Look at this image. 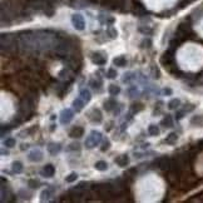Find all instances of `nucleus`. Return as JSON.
Masks as SVG:
<instances>
[{
	"instance_id": "1",
	"label": "nucleus",
	"mask_w": 203,
	"mask_h": 203,
	"mask_svg": "<svg viewBox=\"0 0 203 203\" xmlns=\"http://www.w3.org/2000/svg\"><path fill=\"white\" fill-rule=\"evenodd\" d=\"M16 47V40L13 34H2V49L6 52H13Z\"/></svg>"
},
{
	"instance_id": "17",
	"label": "nucleus",
	"mask_w": 203,
	"mask_h": 203,
	"mask_svg": "<svg viewBox=\"0 0 203 203\" xmlns=\"http://www.w3.org/2000/svg\"><path fill=\"white\" fill-rule=\"evenodd\" d=\"M113 64H114V65H117V66L123 68V66H125V65H127V59H125V56H124V55H119V56L114 58Z\"/></svg>"
},
{
	"instance_id": "31",
	"label": "nucleus",
	"mask_w": 203,
	"mask_h": 203,
	"mask_svg": "<svg viewBox=\"0 0 203 203\" xmlns=\"http://www.w3.org/2000/svg\"><path fill=\"white\" fill-rule=\"evenodd\" d=\"M127 93H128V95L132 97V98H133V97H137V95L139 94V92H138L137 87H130V88H128Z\"/></svg>"
},
{
	"instance_id": "8",
	"label": "nucleus",
	"mask_w": 203,
	"mask_h": 203,
	"mask_svg": "<svg viewBox=\"0 0 203 203\" xmlns=\"http://www.w3.org/2000/svg\"><path fill=\"white\" fill-rule=\"evenodd\" d=\"M90 59H92V62L94 63V64H97V65H104V64L107 63L105 56L102 54V53H99V52L92 53V54H90Z\"/></svg>"
},
{
	"instance_id": "5",
	"label": "nucleus",
	"mask_w": 203,
	"mask_h": 203,
	"mask_svg": "<svg viewBox=\"0 0 203 203\" xmlns=\"http://www.w3.org/2000/svg\"><path fill=\"white\" fill-rule=\"evenodd\" d=\"M72 23H73V27L77 30H84V28H85V21H84L82 14H73Z\"/></svg>"
},
{
	"instance_id": "23",
	"label": "nucleus",
	"mask_w": 203,
	"mask_h": 203,
	"mask_svg": "<svg viewBox=\"0 0 203 203\" xmlns=\"http://www.w3.org/2000/svg\"><path fill=\"white\" fill-rule=\"evenodd\" d=\"M80 98L85 102V103H89L90 99H92V95H90V92L87 90V89H82L80 92Z\"/></svg>"
},
{
	"instance_id": "21",
	"label": "nucleus",
	"mask_w": 203,
	"mask_h": 203,
	"mask_svg": "<svg viewBox=\"0 0 203 203\" xmlns=\"http://www.w3.org/2000/svg\"><path fill=\"white\" fill-rule=\"evenodd\" d=\"M108 92H109V94L111 95H118L121 93V88L118 87V85H115V84H111V85L108 87Z\"/></svg>"
},
{
	"instance_id": "19",
	"label": "nucleus",
	"mask_w": 203,
	"mask_h": 203,
	"mask_svg": "<svg viewBox=\"0 0 203 203\" xmlns=\"http://www.w3.org/2000/svg\"><path fill=\"white\" fill-rule=\"evenodd\" d=\"M160 124H162L163 127H166V128H172L173 127V119H172V117L171 115H166L162 122H160Z\"/></svg>"
},
{
	"instance_id": "10",
	"label": "nucleus",
	"mask_w": 203,
	"mask_h": 203,
	"mask_svg": "<svg viewBox=\"0 0 203 203\" xmlns=\"http://www.w3.org/2000/svg\"><path fill=\"white\" fill-rule=\"evenodd\" d=\"M83 134H84V129H83V127H73V128L70 129L69 132V137L70 138H80L83 137Z\"/></svg>"
},
{
	"instance_id": "15",
	"label": "nucleus",
	"mask_w": 203,
	"mask_h": 203,
	"mask_svg": "<svg viewBox=\"0 0 203 203\" xmlns=\"http://www.w3.org/2000/svg\"><path fill=\"white\" fill-rule=\"evenodd\" d=\"M117 100L115 99H113V98H111V99H107L105 102H104V109L107 112H112L114 108H117Z\"/></svg>"
},
{
	"instance_id": "22",
	"label": "nucleus",
	"mask_w": 203,
	"mask_h": 203,
	"mask_svg": "<svg viewBox=\"0 0 203 203\" xmlns=\"http://www.w3.org/2000/svg\"><path fill=\"white\" fill-rule=\"evenodd\" d=\"M95 169L97 171H100V172H104V171H107L108 169V163L107 162H104V160H99V162H97L95 163Z\"/></svg>"
},
{
	"instance_id": "20",
	"label": "nucleus",
	"mask_w": 203,
	"mask_h": 203,
	"mask_svg": "<svg viewBox=\"0 0 203 203\" xmlns=\"http://www.w3.org/2000/svg\"><path fill=\"white\" fill-rule=\"evenodd\" d=\"M11 169H13V172H14V173L20 174V173H23V171H24V167H23V164H21L20 162H13V164H11Z\"/></svg>"
},
{
	"instance_id": "9",
	"label": "nucleus",
	"mask_w": 203,
	"mask_h": 203,
	"mask_svg": "<svg viewBox=\"0 0 203 203\" xmlns=\"http://www.w3.org/2000/svg\"><path fill=\"white\" fill-rule=\"evenodd\" d=\"M43 152H41L40 149H33L29 156H28V159L30 160V162H40L41 159H43Z\"/></svg>"
},
{
	"instance_id": "25",
	"label": "nucleus",
	"mask_w": 203,
	"mask_h": 203,
	"mask_svg": "<svg viewBox=\"0 0 203 203\" xmlns=\"http://www.w3.org/2000/svg\"><path fill=\"white\" fill-rule=\"evenodd\" d=\"M148 133H149L150 135H153V137H156V135H158L160 132H159V128H158L157 125L150 124V125L148 127Z\"/></svg>"
},
{
	"instance_id": "29",
	"label": "nucleus",
	"mask_w": 203,
	"mask_h": 203,
	"mask_svg": "<svg viewBox=\"0 0 203 203\" xmlns=\"http://www.w3.org/2000/svg\"><path fill=\"white\" fill-rule=\"evenodd\" d=\"M181 105V100L179 99H172L171 102L168 103V108L169 109H176Z\"/></svg>"
},
{
	"instance_id": "26",
	"label": "nucleus",
	"mask_w": 203,
	"mask_h": 203,
	"mask_svg": "<svg viewBox=\"0 0 203 203\" xmlns=\"http://www.w3.org/2000/svg\"><path fill=\"white\" fill-rule=\"evenodd\" d=\"M50 196H52V191H50V189H44L40 194V201L45 202V201H48L50 198Z\"/></svg>"
},
{
	"instance_id": "13",
	"label": "nucleus",
	"mask_w": 203,
	"mask_h": 203,
	"mask_svg": "<svg viewBox=\"0 0 203 203\" xmlns=\"http://www.w3.org/2000/svg\"><path fill=\"white\" fill-rule=\"evenodd\" d=\"M47 148H48L49 153L53 154V156L58 154L59 152H60V149H62V147H60V144H59V143H49Z\"/></svg>"
},
{
	"instance_id": "40",
	"label": "nucleus",
	"mask_w": 203,
	"mask_h": 203,
	"mask_svg": "<svg viewBox=\"0 0 203 203\" xmlns=\"http://www.w3.org/2000/svg\"><path fill=\"white\" fill-rule=\"evenodd\" d=\"M184 114H185V112H184V111H179V112H177V114H176L177 121H181L182 118L184 117Z\"/></svg>"
},
{
	"instance_id": "16",
	"label": "nucleus",
	"mask_w": 203,
	"mask_h": 203,
	"mask_svg": "<svg viewBox=\"0 0 203 203\" xmlns=\"http://www.w3.org/2000/svg\"><path fill=\"white\" fill-rule=\"evenodd\" d=\"M84 104H85V102H84L80 97L73 100V107H74V109H75L77 112H80V111H82L83 107H84Z\"/></svg>"
},
{
	"instance_id": "7",
	"label": "nucleus",
	"mask_w": 203,
	"mask_h": 203,
	"mask_svg": "<svg viewBox=\"0 0 203 203\" xmlns=\"http://www.w3.org/2000/svg\"><path fill=\"white\" fill-rule=\"evenodd\" d=\"M88 118H89V121L93 122V123H100L102 121H103V115H102L100 111L97 108H93L89 111L88 113Z\"/></svg>"
},
{
	"instance_id": "36",
	"label": "nucleus",
	"mask_w": 203,
	"mask_h": 203,
	"mask_svg": "<svg viewBox=\"0 0 203 203\" xmlns=\"http://www.w3.org/2000/svg\"><path fill=\"white\" fill-rule=\"evenodd\" d=\"M66 149L68 150H79L80 149V144H79V143H73V144H70Z\"/></svg>"
},
{
	"instance_id": "6",
	"label": "nucleus",
	"mask_w": 203,
	"mask_h": 203,
	"mask_svg": "<svg viewBox=\"0 0 203 203\" xmlns=\"http://www.w3.org/2000/svg\"><path fill=\"white\" fill-rule=\"evenodd\" d=\"M74 118V113H73V111L72 109H63L62 111V113H60V123L62 124H69L70 122H72V119Z\"/></svg>"
},
{
	"instance_id": "39",
	"label": "nucleus",
	"mask_w": 203,
	"mask_h": 203,
	"mask_svg": "<svg viewBox=\"0 0 203 203\" xmlns=\"http://www.w3.org/2000/svg\"><path fill=\"white\" fill-rule=\"evenodd\" d=\"M132 75H133L132 73L125 74V75H124V78H123V82H124V83H129V82L133 79V77H132Z\"/></svg>"
},
{
	"instance_id": "35",
	"label": "nucleus",
	"mask_w": 203,
	"mask_h": 203,
	"mask_svg": "<svg viewBox=\"0 0 203 203\" xmlns=\"http://www.w3.org/2000/svg\"><path fill=\"white\" fill-rule=\"evenodd\" d=\"M107 77H108L109 79H114V78H117V70L113 69V68H111V69L108 70V73H107Z\"/></svg>"
},
{
	"instance_id": "24",
	"label": "nucleus",
	"mask_w": 203,
	"mask_h": 203,
	"mask_svg": "<svg viewBox=\"0 0 203 203\" xmlns=\"http://www.w3.org/2000/svg\"><path fill=\"white\" fill-rule=\"evenodd\" d=\"M143 109H144L143 104H140V103H134V104H132V107H130V113H132V114H137V113H139L140 111H143Z\"/></svg>"
},
{
	"instance_id": "34",
	"label": "nucleus",
	"mask_w": 203,
	"mask_h": 203,
	"mask_svg": "<svg viewBox=\"0 0 203 203\" xmlns=\"http://www.w3.org/2000/svg\"><path fill=\"white\" fill-rule=\"evenodd\" d=\"M152 45V40L149 38H146V39H143V41L140 43V47L142 48H150Z\"/></svg>"
},
{
	"instance_id": "14",
	"label": "nucleus",
	"mask_w": 203,
	"mask_h": 203,
	"mask_svg": "<svg viewBox=\"0 0 203 203\" xmlns=\"http://www.w3.org/2000/svg\"><path fill=\"white\" fill-rule=\"evenodd\" d=\"M114 162L119 167H127V166H128V163H129V157L127 156V154H122L118 158H115Z\"/></svg>"
},
{
	"instance_id": "4",
	"label": "nucleus",
	"mask_w": 203,
	"mask_h": 203,
	"mask_svg": "<svg viewBox=\"0 0 203 203\" xmlns=\"http://www.w3.org/2000/svg\"><path fill=\"white\" fill-rule=\"evenodd\" d=\"M156 164L159 169H162V171H171L172 159L168 157H159L158 159H156Z\"/></svg>"
},
{
	"instance_id": "12",
	"label": "nucleus",
	"mask_w": 203,
	"mask_h": 203,
	"mask_svg": "<svg viewBox=\"0 0 203 203\" xmlns=\"http://www.w3.org/2000/svg\"><path fill=\"white\" fill-rule=\"evenodd\" d=\"M98 20L102 24H107V25H111L114 23V18L111 15H105V14H99L98 15Z\"/></svg>"
},
{
	"instance_id": "37",
	"label": "nucleus",
	"mask_w": 203,
	"mask_h": 203,
	"mask_svg": "<svg viewBox=\"0 0 203 203\" xmlns=\"http://www.w3.org/2000/svg\"><path fill=\"white\" fill-rule=\"evenodd\" d=\"M109 147H111V142H109L108 139H104V142H103V147H102V152L108 150Z\"/></svg>"
},
{
	"instance_id": "27",
	"label": "nucleus",
	"mask_w": 203,
	"mask_h": 203,
	"mask_svg": "<svg viewBox=\"0 0 203 203\" xmlns=\"http://www.w3.org/2000/svg\"><path fill=\"white\" fill-rule=\"evenodd\" d=\"M138 30L144 34V35H152V34H153V29L149 28V27H144V25H140V27L138 28Z\"/></svg>"
},
{
	"instance_id": "32",
	"label": "nucleus",
	"mask_w": 203,
	"mask_h": 203,
	"mask_svg": "<svg viewBox=\"0 0 203 203\" xmlns=\"http://www.w3.org/2000/svg\"><path fill=\"white\" fill-rule=\"evenodd\" d=\"M77 178H78V174L73 172V173H70L68 177H65V182H68V183H73V182L77 181Z\"/></svg>"
},
{
	"instance_id": "18",
	"label": "nucleus",
	"mask_w": 203,
	"mask_h": 203,
	"mask_svg": "<svg viewBox=\"0 0 203 203\" xmlns=\"http://www.w3.org/2000/svg\"><path fill=\"white\" fill-rule=\"evenodd\" d=\"M177 140H178V134H177V133L168 134L167 138L164 139V142L167 143V144H174V143H177Z\"/></svg>"
},
{
	"instance_id": "38",
	"label": "nucleus",
	"mask_w": 203,
	"mask_h": 203,
	"mask_svg": "<svg viewBox=\"0 0 203 203\" xmlns=\"http://www.w3.org/2000/svg\"><path fill=\"white\" fill-rule=\"evenodd\" d=\"M90 84H92V85H93V89H94V90H99L100 89V85H102V82L99 80V82H94V80H93V82H90Z\"/></svg>"
},
{
	"instance_id": "3",
	"label": "nucleus",
	"mask_w": 203,
	"mask_h": 203,
	"mask_svg": "<svg viewBox=\"0 0 203 203\" xmlns=\"http://www.w3.org/2000/svg\"><path fill=\"white\" fill-rule=\"evenodd\" d=\"M173 55H174V50L168 48V50L162 55V58H160V63H162L166 68H168V69H169V66H171L173 64V62H174V56Z\"/></svg>"
},
{
	"instance_id": "33",
	"label": "nucleus",
	"mask_w": 203,
	"mask_h": 203,
	"mask_svg": "<svg viewBox=\"0 0 203 203\" xmlns=\"http://www.w3.org/2000/svg\"><path fill=\"white\" fill-rule=\"evenodd\" d=\"M39 181H37V179H29L28 181V185L31 188V189H35V188H38L39 187Z\"/></svg>"
},
{
	"instance_id": "30",
	"label": "nucleus",
	"mask_w": 203,
	"mask_h": 203,
	"mask_svg": "<svg viewBox=\"0 0 203 203\" xmlns=\"http://www.w3.org/2000/svg\"><path fill=\"white\" fill-rule=\"evenodd\" d=\"M15 144H16V140L14 138H6L4 140V146L8 148H13V147H15Z\"/></svg>"
},
{
	"instance_id": "11",
	"label": "nucleus",
	"mask_w": 203,
	"mask_h": 203,
	"mask_svg": "<svg viewBox=\"0 0 203 203\" xmlns=\"http://www.w3.org/2000/svg\"><path fill=\"white\" fill-rule=\"evenodd\" d=\"M54 173H55V168L53 164H47L43 168V171H41V176L43 177H53Z\"/></svg>"
},
{
	"instance_id": "2",
	"label": "nucleus",
	"mask_w": 203,
	"mask_h": 203,
	"mask_svg": "<svg viewBox=\"0 0 203 203\" xmlns=\"http://www.w3.org/2000/svg\"><path fill=\"white\" fill-rule=\"evenodd\" d=\"M100 142H102V133L97 132V130H93L85 140V146H87V148H94Z\"/></svg>"
},
{
	"instance_id": "28",
	"label": "nucleus",
	"mask_w": 203,
	"mask_h": 203,
	"mask_svg": "<svg viewBox=\"0 0 203 203\" xmlns=\"http://www.w3.org/2000/svg\"><path fill=\"white\" fill-rule=\"evenodd\" d=\"M107 35L109 37V39H115L117 35H118V33H117V30H115L113 27H109V28L107 29Z\"/></svg>"
},
{
	"instance_id": "41",
	"label": "nucleus",
	"mask_w": 203,
	"mask_h": 203,
	"mask_svg": "<svg viewBox=\"0 0 203 203\" xmlns=\"http://www.w3.org/2000/svg\"><path fill=\"white\" fill-rule=\"evenodd\" d=\"M163 93H164V94H166V95H171V94H172V93H173V92H172V89H171V88H166V89L163 90Z\"/></svg>"
}]
</instances>
